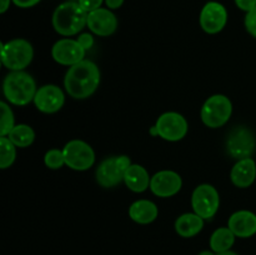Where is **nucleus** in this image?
Listing matches in <instances>:
<instances>
[{"label": "nucleus", "instance_id": "obj_1", "mask_svg": "<svg viewBox=\"0 0 256 255\" xmlns=\"http://www.w3.org/2000/svg\"><path fill=\"white\" fill-rule=\"evenodd\" d=\"M99 84V68L95 62L85 59L70 66L64 79L65 90L74 99H86L94 94Z\"/></svg>", "mask_w": 256, "mask_h": 255}, {"label": "nucleus", "instance_id": "obj_2", "mask_svg": "<svg viewBox=\"0 0 256 255\" xmlns=\"http://www.w3.org/2000/svg\"><path fill=\"white\" fill-rule=\"evenodd\" d=\"M88 24V12L79 2H65L55 9L52 14V26L55 32L64 36H72L84 29Z\"/></svg>", "mask_w": 256, "mask_h": 255}, {"label": "nucleus", "instance_id": "obj_3", "mask_svg": "<svg viewBox=\"0 0 256 255\" xmlns=\"http://www.w3.org/2000/svg\"><path fill=\"white\" fill-rule=\"evenodd\" d=\"M2 92L8 102L22 106L34 100L36 84L30 74L25 72H12L6 75L2 84Z\"/></svg>", "mask_w": 256, "mask_h": 255}, {"label": "nucleus", "instance_id": "obj_4", "mask_svg": "<svg viewBox=\"0 0 256 255\" xmlns=\"http://www.w3.org/2000/svg\"><path fill=\"white\" fill-rule=\"evenodd\" d=\"M34 50L25 39H14L6 44L2 42V62L12 72H22L32 62Z\"/></svg>", "mask_w": 256, "mask_h": 255}, {"label": "nucleus", "instance_id": "obj_5", "mask_svg": "<svg viewBox=\"0 0 256 255\" xmlns=\"http://www.w3.org/2000/svg\"><path fill=\"white\" fill-rule=\"evenodd\" d=\"M232 114V104L225 95L216 94L210 96L202 108V120L206 126L220 128L229 122Z\"/></svg>", "mask_w": 256, "mask_h": 255}, {"label": "nucleus", "instance_id": "obj_6", "mask_svg": "<svg viewBox=\"0 0 256 255\" xmlns=\"http://www.w3.org/2000/svg\"><path fill=\"white\" fill-rule=\"evenodd\" d=\"M65 158V165L72 170L84 172L94 165L95 152L88 142L82 140H72L62 149Z\"/></svg>", "mask_w": 256, "mask_h": 255}, {"label": "nucleus", "instance_id": "obj_7", "mask_svg": "<svg viewBox=\"0 0 256 255\" xmlns=\"http://www.w3.org/2000/svg\"><path fill=\"white\" fill-rule=\"evenodd\" d=\"M220 205L218 190L210 184H202L195 188L192 195V206L195 214L202 219H212Z\"/></svg>", "mask_w": 256, "mask_h": 255}, {"label": "nucleus", "instance_id": "obj_8", "mask_svg": "<svg viewBox=\"0 0 256 255\" xmlns=\"http://www.w3.org/2000/svg\"><path fill=\"white\" fill-rule=\"evenodd\" d=\"M256 146L254 132L246 126H236L230 132L226 140V150L235 159L252 156Z\"/></svg>", "mask_w": 256, "mask_h": 255}, {"label": "nucleus", "instance_id": "obj_9", "mask_svg": "<svg viewBox=\"0 0 256 255\" xmlns=\"http://www.w3.org/2000/svg\"><path fill=\"white\" fill-rule=\"evenodd\" d=\"M160 138L168 142H179L188 132V122L182 114L175 112L160 115L155 124Z\"/></svg>", "mask_w": 256, "mask_h": 255}, {"label": "nucleus", "instance_id": "obj_10", "mask_svg": "<svg viewBox=\"0 0 256 255\" xmlns=\"http://www.w3.org/2000/svg\"><path fill=\"white\" fill-rule=\"evenodd\" d=\"M228 22V12L222 4L209 2L200 12V25L208 34H218L225 28Z\"/></svg>", "mask_w": 256, "mask_h": 255}, {"label": "nucleus", "instance_id": "obj_11", "mask_svg": "<svg viewBox=\"0 0 256 255\" xmlns=\"http://www.w3.org/2000/svg\"><path fill=\"white\" fill-rule=\"evenodd\" d=\"M86 50L74 39H62L54 44L52 49V55L56 62L62 65H72L82 62Z\"/></svg>", "mask_w": 256, "mask_h": 255}, {"label": "nucleus", "instance_id": "obj_12", "mask_svg": "<svg viewBox=\"0 0 256 255\" xmlns=\"http://www.w3.org/2000/svg\"><path fill=\"white\" fill-rule=\"evenodd\" d=\"M182 186V180L178 172L172 170H162L150 180V190L160 198H170L176 195Z\"/></svg>", "mask_w": 256, "mask_h": 255}, {"label": "nucleus", "instance_id": "obj_13", "mask_svg": "<svg viewBox=\"0 0 256 255\" xmlns=\"http://www.w3.org/2000/svg\"><path fill=\"white\" fill-rule=\"evenodd\" d=\"M65 102V95L56 85H44L38 89L34 98V104L42 112L52 114L59 112Z\"/></svg>", "mask_w": 256, "mask_h": 255}, {"label": "nucleus", "instance_id": "obj_14", "mask_svg": "<svg viewBox=\"0 0 256 255\" xmlns=\"http://www.w3.org/2000/svg\"><path fill=\"white\" fill-rule=\"evenodd\" d=\"M88 28L99 36H110L118 28V19L110 9L99 8L88 12Z\"/></svg>", "mask_w": 256, "mask_h": 255}, {"label": "nucleus", "instance_id": "obj_15", "mask_svg": "<svg viewBox=\"0 0 256 255\" xmlns=\"http://www.w3.org/2000/svg\"><path fill=\"white\" fill-rule=\"evenodd\" d=\"M126 170L122 166L118 156L106 158L100 162L96 169V182L102 188H112L120 184L124 180V174Z\"/></svg>", "mask_w": 256, "mask_h": 255}, {"label": "nucleus", "instance_id": "obj_16", "mask_svg": "<svg viewBox=\"0 0 256 255\" xmlns=\"http://www.w3.org/2000/svg\"><path fill=\"white\" fill-rule=\"evenodd\" d=\"M228 228L238 238H250L256 234V215L249 210L234 212L228 222Z\"/></svg>", "mask_w": 256, "mask_h": 255}, {"label": "nucleus", "instance_id": "obj_17", "mask_svg": "<svg viewBox=\"0 0 256 255\" xmlns=\"http://www.w3.org/2000/svg\"><path fill=\"white\" fill-rule=\"evenodd\" d=\"M255 178L256 164L252 158L239 160L230 172V179H232V184L238 188L250 186L255 182Z\"/></svg>", "mask_w": 256, "mask_h": 255}, {"label": "nucleus", "instance_id": "obj_18", "mask_svg": "<svg viewBox=\"0 0 256 255\" xmlns=\"http://www.w3.org/2000/svg\"><path fill=\"white\" fill-rule=\"evenodd\" d=\"M150 176L146 169L139 164H132L124 174L126 186L134 192H142L150 186Z\"/></svg>", "mask_w": 256, "mask_h": 255}, {"label": "nucleus", "instance_id": "obj_19", "mask_svg": "<svg viewBox=\"0 0 256 255\" xmlns=\"http://www.w3.org/2000/svg\"><path fill=\"white\" fill-rule=\"evenodd\" d=\"M158 206L150 200H138L129 208V216L138 224H150L158 218Z\"/></svg>", "mask_w": 256, "mask_h": 255}, {"label": "nucleus", "instance_id": "obj_20", "mask_svg": "<svg viewBox=\"0 0 256 255\" xmlns=\"http://www.w3.org/2000/svg\"><path fill=\"white\" fill-rule=\"evenodd\" d=\"M204 228V219L195 212L180 215L175 222V230L182 238H192Z\"/></svg>", "mask_w": 256, "mask_h": 255}, {"label": "nucleus", "instance_id": "obj_21", "mask_svg": "<svg viewBox=\"0 0 256 255\" xmlns=\"http://www.w3.org/2000/svg\"><path fill=\"white\" fill-rule=\"evenodd\" d=\"M235 234L229 228H219L210 236V249L214 252H228L235 242Z\"/></svg>", "mask_w": 256, "mask_h": 255}, {"label": "nucleus", "instance_id": "obj_22", "mask_svg": "<svg viewBox=\"0 0 256 255\" xmlns=\"http://www.w3.org/2000/svg\"><path fill=\"white\" fill-rule=\"evenodd\" d=\"M8 138L10 142L18 148H26L34 142L35 132L32 126L26 124L15 125L12 132H9Z\"/></svg>", "mask_w": 256, "mask_h": 255}, {"label": "nucleus", "instance_id": "obj_23", "mask_svg": "<svg viewBox=\"0 0 256 255\" xmlns=\"http://www.w3.org/2000/svg\"><path fill=\"white\" fill-rule=\"evenodd\" d=\"M16 158V146L8 136L0 138V168L8 169L12 166Z\"/></svg>", "mask_w": 256, "mask_h": 255}, {"label": "nucleus", "instance_id": "obj_24", "mask_svg": "<svg viewBox=\"0 0 256 255\" xmlns=\"http://www.w3.org/2000/svg\"><path fill=\"white\" fill-rule=\"evenodd\" d=\"M0 109H2V120H0V135L8 136L15 126V119L12 110L5 102H0Z\"/></svg>", "mask_w": 256, "mask_h": 255}, {"label": "nucleus", "instance_id": "obj_25", "mask_svg": "<svg viewBox=\"0 0 256 255\" xmlns=\"http://www.w3.org/2000/svg\"><path fill=\"white\" fill-rule=\"evenodd\" d=\"M44 162L49 169H60L62 165H65V158L62 150L52 149L45 154Z\"/></svg>", "mask_w": 256, "mask_h": 255}, {"label": "nucleus", "instance_id": "obj_26", "mask_svg": "<svg viewBox=\"0 0 256 255\" xmlns=\"http://www.w3.org/2000/svg\"><path fill=\"white\" fill-rule=\"evenodd\" d=\"M245 28H246L248 32L252 36L256 38V6L249 12H246L245 16Z\"/></svg>", "mask_w": 256, "mask_h": 255}, {"label": "nucleus", "instance_id": "obj_27", "mask_svg": "<svg viewBox=\"0 0 256 255\" xmlns=\"http://www.w3.org/2000/svg\"><path fill=\"white\" fill-rule=\"evenodd\" d=\"M102 2H104V0H79L78 2H79L80 6H82L85 12H90L102 8Z\"/></svg>", "mask_w": 256, "mask_h": 255}, {"label": "nucleus", "instance_id": "obj_28", "mask_svg": "<svg viewBox=\"0 0 256 255\" xmlns=\"http://www.w3.org/2000/svg\"><path fill=\"white\" fill-rule=\"evenodd\" d=\"M76 40L85 50H89L94 45V38H92V34H88V32H84V34L80 35Z\"/></svg>", "mask_w": 256, "mask_h": 255}, {"label": "nucleus", "instance_id": "obj_29", "mask_svg": "<svg viewBox=\"0 0 256 255\" xmlns=\"http://www.w3.org/2000/svg\"><path fill=\"white\" fill-rule=\"evenodd\" d=\"M235 4L240 10L249 12L256 6V0H235Z\"/></svg>", "mask_w": 256, "mask_h": 255}, {"label": "nucleus", "instance_id": "obj_30", "mask_svg": "<svg viewBox=\"0 0 256 255\" xmlns=\"http://www.w3.org/2000/svg\"><path fill=\"white\" fill-rule=\"evenodd\" d=\"M12 2L19 8H32L40 2V0H12Z\"/></svg>", "mask_w": 256, "mask_h": 255}, {"label": "nucleus", "instance_id": "obj_31", "mask_svg": "<svg viewBox=\"0 0 256 255\" xmlns=\"http://www.w3.org/2000/svg\"><path fill=\"white\" fill-rule=\"evenodd\" d=\"M105 4L109 8L110 10L119 9L122 4H124V0H105Z\"/></svg>", "mask_w": 256, "mask_h": 255}, {"label": "nucleus", "instance_id": "obj_32", "mask_svg": "<svg viewBox=\"0 0 256 255\" xmlns=\"http://www.w3.org/2000/svg\"><path fill=\"white\" fill-rule=\"evenodd\" d=\"M10 2H12V0H0V12H2V14H4V12L9 9Z\"/></svg>", "mask_w": 256, "mask_h": 255}, {"label": "nucleus", "instance_id": "obj_33", "mask_svg": "<svg viewBox=\"0 0 256 255\" xmlns=\"http://www.w3.org/2000/svg\"><path fill=\"white\" fill-rule=\"evenodd\" d=\"M199 255H216V252H214L212 250H202L199 252Z\"/></svg>", "mask_w": 256, "mask_h": 255}, {"label": "nucleus", "instance_id": "obj_34", "mask_svg": "<svg viewBox=\"0 0 256 255\" xmlns=\"http://www.w3.org/2000/svg\"><path fill=\"white\" fill-rule=\"evenodd\" d=\"M216 255H239V254H236L235 252H232V250H228V252H219V254H216Z\"/></svg>", "mask_w": 256, "mask_h": 255}, {"label": "nucleus", "instance_id": "obj_35", "mask_svg": "<svg viewBox=\"0 0 256 255\" xmlns=\"http://www.w3.org/2000/svg\"><path fill=\"white\" fill-rule=\"evenodd\" d=\"M68 2H79V0H68Z\"/></svg>", "mask_w": 256, "mask_h": 255}]
</instances>
